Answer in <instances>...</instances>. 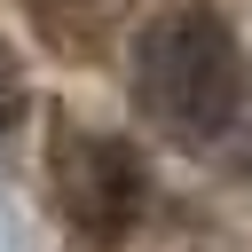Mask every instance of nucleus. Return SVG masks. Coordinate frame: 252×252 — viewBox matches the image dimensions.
I'll return each instance as SVG.
<instances>
[{
	"mask_svg": "<svg viewBox=\"0 0 252 252\" xmlns=\"http://www.w3.org/2000/svg\"><path fill=\"white\" fill-rule=\"evenodd\" d=\"M16 110H24V79H16V55L0 47V134L16 126Z\"/></svg>",
	"mask_w": 252,
	"mask_h": 252,
	"instance_id": "nucleus-3",
	"label": "nucleus"
},
{
	"mask_svg": "<svg viewBox=\"0 0 252 252\" xmlns=\"http://www.w3.org/2000/svg\"><path fill=\"white\" fill-rule=\"evenodd\" d=\"M47 173H55V205L79 236L94 244H118L134 220H142V158L118 142V134H94V126H63L55 150H47Z\"/></svg>",
	"mask_w": 252,
	"mask_h": 252,
	"instance_id": "nucleus-2",
	"label": "nucleus"
},
{
	"mask_svg": "<svg viewBox=\"0 0 252 252\" xmlns=\"http://www.w3.org/2000/svg\"><path fill=\"white\" fill-rule=\"evenodd\" d=\"M134 102L173 142H213L236 126L244 102V55L213 8H165L134 39Z\"/></svg>",
	"mask_w": 252,
	"mask_h": 252,
	"instance_id": "nucleus-1",
	"label": "nucleus"
}]
</instances>
